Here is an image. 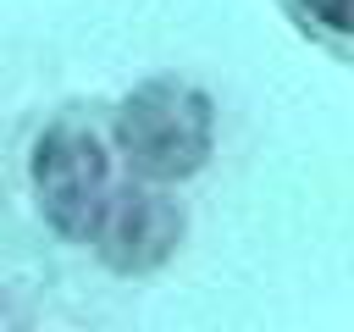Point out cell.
I'll return each mask as SVG.
<instances>
[{"mask_svg": "<svg viewBox=\"0 0 354 332\" xmlns=\"http://www.w3.org/2000/svg\"><path fill=\"white\" fill-rule=\"evenodd\" d=\"M205 127H210V116H205V100L199 94H177V105L160 116V111H149V94L138 89L133 100H127V111H122V144H127V155L144 166V172H188V166H199V155H205Z\"/></svg>", "mask_w": 354, "mask_h": 332, "instance_id": "obj_1", "label": "cell"}, {"mask_svg": "<svg viewBox=\"0 0 354 332\" xmlns=\"http://www.w3.org/2000/svg\"><path fill=\"white\" fill-rule=\"evenodd\" d=\"M288 11L299 17L304 33H315L321 44L354 61V0H288Z\"/></svg>", "mask_w": 354, "mask_h": 332, "instance_id": "obj_2", "label": "cell"}]
</instances>
